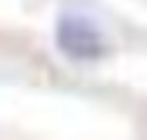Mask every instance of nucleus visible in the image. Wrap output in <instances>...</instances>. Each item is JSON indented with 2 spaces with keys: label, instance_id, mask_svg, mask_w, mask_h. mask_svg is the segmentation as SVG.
<instances>
[{
  "label": "nucleus",
  "instance_id": "f257e3e1",
  "mask_svg": "<svg viewBox=\"0 0 147 140\" xmlns=\"http://www.w3.org/2000/svg\"><path fill=\"white\" fill-rule=\"evenodd\" d=\"M57 50L74 64H97L107 57L110 44L97 27V20L84 13H64L57 20Z\"/></svg>",
  "mask_w": 147,
  "mask_h": 140
}]
</instances>
